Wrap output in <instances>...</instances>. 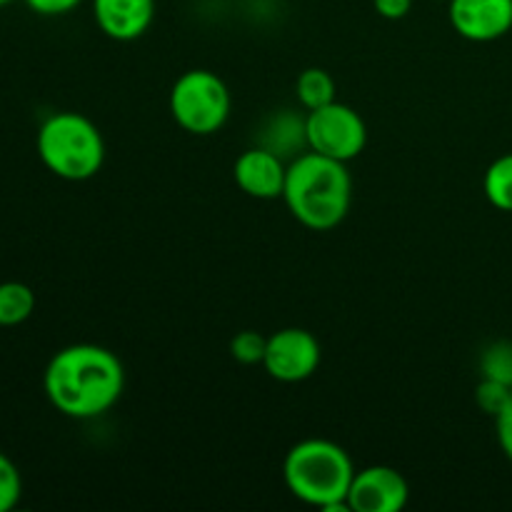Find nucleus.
I'll list each match as a JSON object with an SVG mask.
<instances>
[{
    "label": "nucleus",
    "mask_w": 512,
    "mask_h": 512,
    "mask_svg": "<svg viewBox=\"0 0 512 512\" xmlns=\"http://www.w3.org/2000/svg\"><path fill=\"white\" fill-rule=\"evenodd\" d=\"M43 388L58 413L90 420L118 403L125 388V370L118 355L103 345H68L50 358Z\"/></svg>",
    "instance_id": "obj_1"
},
{
    "label": "nucleus",
    "mask_w": 512,
    "mask_h": 512,
    "mask_svg": "<svg viewBox=\"0 0 512 512\" xmlns=\"http://www.w3.org/2000/svg\"><path fill=\"white\" fill-rule=\"evenodd\" d=\"M283 200L290 215L310 230H333L348 218L353 205V178L348 163L315 150L298 155L285 173Z\"/></svg>",
    "instance_id": "obj_2"
},
{
    "label": "nucleus",
    "mask_w": 512,
    "mask_h": 512,
    "mask_svg": "<svg viewBox=\"0 0 512 512\" xmlns=\"http://www.w3.org/2000/svg\"><path fill=\"white\" fill-rule=\"evenodd\" d=\"M283 478L293 498L325 512H350L348 493L355 465L333 440L308 438L288 450Z\"/></svg>",
    "instance_id": "obj_3"
},
{
    "label": "nucleus",
    "mask_w": 512,
    "mask_h": 512,
    "mask_svg": "<svg viewBox=\"0 0 512 512\" xmlns=\"http://www.w3.org/2000/svg\"><path fill=\"white\" fill-rule=\"evenodd\" d=\"M35 145L45 168L70 183L95 178L105 163L103 133L93 120L73 110L45 118Z\"/></svg>",
    "instance_id": "obj_4"
},
{
    "label": "nucleus",
    "mask_w": 512,
    "mask_h": 512,
    "mask_svg": "<svg viewBox=\"0 0 512 512\" xmlns=\"http://www.w3.org/2000/svg\"><path fill=\"white\" fill-rule=\"evenodd\" d=\"M170 115L190 135H213L230 118V90L213 70L195 68L180 75L170 90Z\"/></svg>",
    "instance_id": "obj_5"
},
{
    "label": "nucleus",
    "mask_w": 512,
    "mask_h": 512,
    "mask_svg": "<svg viewBox=\"0 0 512 512\" xmlns=\"http://www.w3.org/2000/svg\"><path fill=\"white\" fill-rule=\"evenodd\" d=\"M305 145L315 153L350 163L368 145V128L358 110L333 100L323 108L308 110Z\"/></svg>",
    "instance_id": "obj_6"
},
{
    "label": "nucleus",
    "mask_w": 512,
    "mask_h": 512,
    "mask_svg": "<svg viewBox=\"0 0 512 512\" xmlns=\"http://www.w3.org/2000/svg\"><path fill=\"white\" fill-rule=\"evenodd\" d=\"M323 350L318 338L303 328H283L268 335L263 368L280 383H303L318 370Z\"/></svg>",
    "instance_id": "obj_7"
},
{
    "label": "nucleus",
    "mask_w": 512,
    "mask_h": 512,
    "mask_svg": "<svg viewBox=\"0 0 512 512\" xmlns=\"http://www.w3.org/2000/svg\"><path fill=\"white\" fill-rule=\"evenodd\" d=\"M410 500L408 480L390 465L355 470L348 493L350 512H400Z\"/></svg>",
    "instance_id": "obj_8"
},
{
    "label": "nucleus",
    "mask_w": 512,
    "mask_h": 512,
    "mask_svg": "<svg viewBox=\"0 0 512 512\" xmlns=\"http://www.w3.org/2000/svg\"><path fill=\"white\" fill-rule=\"evenodd\" d=\"M455 33L470 43H493L512 30V0H448Z\"/></svg>",
    "instance_id": "obj_9"
},
{
    "label": "nucleus",
    "mask_w": 512,
    "mask_h": 512,
    "mask_svg": "<svg viewBox=\"0 0 512 512\" xmlns=\"http://www.w3.org/2000/svg\"><path fill=\"white\" fill-rule=\"evenodd\" d=\"M285 173L288 165L283 163L278 153H273L265 145L258 148H248L238 160H235L233 178L238 188L245 195L258 200H273L283 198L285 188Z\"/></svg>",
    "instance_id": "obj_10"
},
{
    "label": "nucleus",
    "mask_w": 512,
    "mask_h": 512,
    "mask_svg": "<svg viewBox=\"0 0 512 512\" xmlns=\"http://www.w3.org/2000/svg\"><path fill=\"white\" fill-rule=\"evenodd\" d=\"M93 18L110 40L130 43L153 25L155 0H93Z\"/></svg>",
    "instance_id": "obj_11"
},
{
    "label": "nucleus",
    "mask_w": 512,
    "mask_h": 512,
    "mask_svg": "<svg viewBox=\"0 0 512 512\" xmlns=\"http://www.w3.org/2000/svg\"><path fill=\"white\" fill-rule=\"evenodd\" d=\"M35 310V293L25 283L8 280L0 283V328H15L25 323Z\"/></svg>",
    "instance_id": "obj_12"
},
{
    "label": "nucleus",
    "mask_w": 512,
    "mask_h": 512,
    "mask_svg": "<svg viewBox=\"0 0 512 512\" xmlns=\"http://www.w3.org/2000/svg\"><path fill=\"white\" fill-rule=\"evenodd\" d=\"M295 93L305 110H318L335 100V80L328 70L308 68L298 75Z\"/></svg>",
    "instance_id": "obj_13"
},
{
    "label": "nucleus",
    "mask_w": 512,
    "mask_h": 512,
    "mask_svg": "<svg viewBox=\"0 0 512 512\" xmlns=\"http://www.w3.org/2000/svg\"><path fill=\"white\" fill-rule=\"evenodd\" d=\"M483 190L493 208L512 213V153L500 155L490 163V168L485 170Z\"/></svg>",
    "instance_id": "obj_14"
},
{
    "label": "nucleus",
    "mask_w": 512,
    "mask_h": 512,
    "mask_svg": "<svg viewBox=\"0 0 512 512\" xmlns=\"http://www.w3.org/2000/svg\"><path fill=\"white\" fill-rule=\"evenodd\" d=\"M480 373L483 378L498 380L512 388V343L498 340V343L488 345L480 355Z\"/></svg>",
    "instance_id": "obj_15"
},
{
    "label": "nucleus",
    "mask_w": 512,
    "mask_h": 512,
    "mask_svg": "<svg viewBox=\"0 0 512 512\" xmlns=\"http://www.w3.org/2000/svg\"><path fill=\"white\" fill-rule=\"evenodd\" d=\"M265 348H268V338L255 330H243L230 340V355L243 365H263Z\"/></svg>",
    "instance_id": "obj_16"
},
{
    "label": "nucleus",
    "mask_w": 512,
    "mask_h": 512,
    "mask_svg": "<svg viewBox=\"0 0 512 512\" xmlns=\"http://www.w3.org/2000/svg\"><path fill=\"white\" fill-rule=\"evenodd\" d=\"M23 495V478L13 460L0 453V512L13 510Z\"/></svg>",
    "instance_id": "obj_17"
},
{
    "label": "nucleus",
    "mask_w": 512,
    "mask_h": 512,
    "mask_svg": "<svg viewBox=\"0 0 512 512\" xmlns=\"http://www.w3.org/2000/svg\"><path fill=\"white\" fill-rule=\"evenodd\" d=\"M512 388L505 383H498V380H490V378H483L480 380V385L475 388V403H478V408L483 410V413L488 415H498L500 410L505 408V403H508Z\"/></svg>",
    "instance_id": "obj_18"
},
{
    "label": "nucleus",
    "mask_w": 512,
    "mask_h": 512,
    "mask_svg": "<svg viewBox=\"0 0 512 512\" xmlns=\"http://www.w3.org/2000/svg\"><path fill=\"white\" fill-rule=\"evenodd\" d=\"M495 430H498L500 450H503L505 458L512 463V393L508 403H505V408L495 415Z\"/></svg>",
    "instance_id": "obj_19"
},
{
    "label": "nucleus",
    "mask_w": 512,
    "mask_h": 512,
    "mask_svg": "<svg viewBox=\"0 0 512 512\" xmlns=\"http://www.w3.org/2000/svg\"><path fill=\"white\" fill-rule=\"evenodd\" d=\"M83 0H25L33 13L45 15V18H58V15H68L73 13Z\"/></svg>",
    "instance_id": "obj_20"
},
{
    "label": "nucleus",
    "mask_w": 512,
    "mask_h": 512,
    "mask_svg": "<svg viewBox=\"0 0 512 512\" xmlns=\"http://www.w3.org/2000/svg\"><path fill=\"white\" fill-rule=\"evenodd\" d=\"M373 8L385 20H403L413 10V0H373Z\"/></svg>",
    "instance_id": "obj_21"
},
{
    "label": "nucleus",
    "mask_w": 512,
    "mask_h": 512,
    "mask_svg": "<svg viewBox=\"0 0 512 512\" xmlns=\"http://www.w3.org/2000/svg\"><path fill=\"white\" fill-rule=\"evenodd\" d=\"M8 3H13V0H0V5H8Z\"/></svg>",
    "instance_id": "obj_22"
}]
</instances>
